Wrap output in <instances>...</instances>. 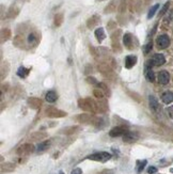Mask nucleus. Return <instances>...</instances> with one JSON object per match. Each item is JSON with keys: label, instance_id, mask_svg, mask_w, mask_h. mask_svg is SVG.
<instances>
[{"label": "nucleus", "instance_id": "nucleus-1", "mask_svg": "<svg viewBox=\"0 0 173 174\" xmlns=\"http://www.w3.org/2000/svg\"><path fill=\"white\" fill-rule=\"evenodd\" d=\"M87 158H88V159H91V160L105 162V161H107L110 159L111 154H109V153H107V152H99V153H95V154L90 155V156H88Z\"/></svg>", "mask_w": 173, "mask_h": 174}, {"label": "nucleus", "instance_id": "nucleus-2", "mask_svg": "<svg viewBox=\"0 0 173 174\" xmlns=\"http://www.w3.org/2000/svg\"><path fill=\"white\" fill-rule=\"evenodd\" d=\"M156 42H157L158 47L161 48V49H165V48H167V47L170 45V39L167 34H161V35H159L157 37Z\"/></svg>", "mask_w": 173, "mask_h": 174}, {"label": "nucleus", "instance_id": "nucleus-3", "mask_svg": "<svg viewBox=\"0 0 173 174\" xmlns=\"http://www.w3.org/2000/svg\"><path fill=\"white\" fill-rule=\"evenodd\" d=\"M151 60H152V62H153L154 66L163 65V64H165V62H166L165 56H163V55H161V53H156V55H154V57Z\"/></svg>", "mask_w": 173, "mask_h": 174}, {"label": "nucleus", "instance_id": "nucleus-4", "mask_svg": "<svg viewBox=\"0 0 173 174\" xmlns=\"http://www.w3.org/2000/svg\"><path fill=\"white\" fill-rule=\"evenodd\" d=\"M125 134H126V130H125V128L123 127H120V126H118V127H114L112 128L110 130V132H109V135L111 136V137H120V136H124Z\"/></svg>", "mask_w": 173, "mask_h": 174}, {"label": "nucleus", "instance_id": "nucleus-5", "mask_svg": "<svg viewBox=\"0 0 173 174\" xmlns=\"http://www.w3.org/2000/svg\"><path fill=\"white\" fill-rule=\"evenodd\" d=\"M137 57L136 56H127L125 58V61H124V64H125V67L126 69H131L134 65H136V63H137Z\"/></svg>", "mask_w": 173, "mask_h": 174}, {"label": "nucleus", "instance_id": "nucleus-6", "mask_svg": "<svg viewBox=\"0 0 173 174\" xmlns=\"http://www.w3.org/2000/svg\"><path fill=\"white\" fill-rule=\"evenodd\" d=\"M169 79H170L169 73L167 72V71H161V72H159V74H158V82H159V83H161V85H167V83L169 82Z\"/></svg>", "mask_w": 173, "mask_h": 174}, {"label": "nucleus", "instance_id": "nucleus-7", "mask_svg": "<svg viewBox=\"0 0 173 174\" xmlns=\"http://www.w3.org/2000/svg\"><path fill=\"white\" fill-rule=\"evenodd\" d=\"M138 139L137 135L135 134V132H126V134H125L124 136H123V140H124L125 142H134L136 141Z\"/></svg>", "mask_w": 173, "mask_h": 174}, {"label": "nucleus", "instance_id": "nucleus-8", "mask_svg": "<svg viewBox=\"0 0 173 174\" xmlns=\"http://www.w3.org/2000/svg\"><path fill=\"white\" fill-rule=\"evenodd\" d=\"M123 43H124L125 46L131 49V44H133V36H131V33H126V34H124V36H123Z\"/></svg>", "mask_w": 173, "mask_h": 174}, {"label": "nucleus", "instance_id": "nucleus-9", "mask_svg": "<svg viewBox=\"0 0 173 174\" xmlns=\"http://www.w3.org/2000/svg\"><path fill=\"white\" fill-rule=\"evenodd\" d=\"M95 37L97 39L98 42H103L106 37V34H105V31L103 28H97L95 30Z\"/></svg>", "mask_w": 173, "mask_h": 174}, {"label": "nucleus", "instance_id": "nucleus-10", "mask_svg": "<svg viewBox=\"0 0 173 174\" xmlns=\"http://www.w3.org/2000/svg\"><path fill=\"white\" fill-rule=\"evenodd\" d=\"M161 99L165 104H170L173 102V93L172 92H166L161 95Z\"/></svg>", "mask_w": 173, "mask_h": 174}, {"label": "nucleus", "instance_id": "nucleus-11", "mask_svg": "<svg viewBox=\"0 0 173 174\" xmlns=\"http://www.w3.org/2000/svg\"><path fill=\"white\" fill-rule=\"evenodd\" d=\"M144 73H145V78H147L149 81L153 82L154 80H155V74H154V72L150 67H145V72Z\"/></svg>", "mask_w": 173, "mask_h": 174}, {"label": "nucleus", "instance_id": "nucleus-12", "mask_svg": "<svg viewBox=\"0 0 173 174\" xmlns=\"http://www.w3.org/2000/svg\"><path fill=\"white\" fill-rule=\"evenodd\" d=\"M99 21V17L96 16V15H94V16H92L91 18H89L88 23H87V25H88V28H93V27L95 26V25H97V23Z\"/></svg>", "mask_w": 173, "mask_h": 174}, {"label": "nucleus", "instance_id": "nucleus-13", "mask_svg": "<svg viewBox=\"0 0 173 174\" xmlns=\"http://www.w3.org/2000/svg\"><path fill=\"white\" fill-rule=\"evenodd\" d=\"M45 99L48 103H53L57 101V94H56L55 91H49L45 96Z\"/></svg>", "mask_w": 173, "mask_h": 174}, {"label": "nucleus", "instance_id": "nucleus-14", "mask_svg": "<svg viewBox=\"0 0 173 174\" xmlns=\"http://www.w3.org/2000/svg\"><path fill=\"white\" fill-rule=\"evenodd\" d=\"M29 72H30L29 69H26V67L22 66V67H19L18 71H17V75L19 76V77H22V78H25V77H27V75L29 74Z\"/></svg>", "mask_w": 173, "mask_h": 174}, {"label": "nucleus", "instance_id": "nucleus-15", "mask_svg": "<svg viewBox=\"0 0 173 174\" xmlns=\"http://www.w3.org/2000/svg\"><path fill=\"white\" fill-rule=\"evenodd\" d=\"M150 98V107L153 110H156L157 108H158V102H157V99L154 97V96H150L149 97Z\"/></svg>", "mask_w": 173, "mask_h": 174}, {"label": "nucleus", "instance_id": "nucleus-16", "mask_svg": "<svg viewBox=\"0 0 173 174\" xmlns=\"http://www.w3.org/2000/svg\"><path fill=\"white\" fill-rule=\"evenodd\" d=\"M158 8H159V4L157 3V4H155V6H153V7L151 8V10H150V12H149V14H147V18L150 19V18H152V17L155 15V13H156V11L158 10Z\"/></svg>", "mask_w": 173, "mask_h": 174}, {"label": "nucleus", "instance_id": "nucleus-17", "mask_svg": "<svg viewBox=\"0 0 173 174\" xmlns=\"http://www.w3.org/2000/svg\"><path fill=\"white\" fill-rule=\"evenodd\" d=\"M48 146H49V141L42 142V143H40V145L38 146V151H39V152L45 151V150L48 148Z\"/></svg>", "mask_w": 173, "mask_h": 174}, {"label": "nucleus", "instance_id": "nucleus-18", "mask_svg": "<svg viewBox=\"0 0 173 174\" xmlns=\"http://www.w3.org/2000/svg\"><path fill=\"white\" fill-rule=\"evenodd\" d=\"M138 167H137V171L140 173L141 171L143 170V168L147 166V160H142V161H138Z\"/></svg>", "mask_w": 173, "mask_h": 174}, {"label": "nucleus", "instance_id": "nucleus-19", "mask_svg": "<svg viewBox=\"0 0 173 174\" xmlns=\"http://www.w3.org/2000/svg\"><path fill=\"white\" fill-rule=\"evenodd\" d=\"M152 47H153V43L152 42H149L147 44V45H144L143 47V53L147 55V53H149L151 51V49H152Z\"/></svg>", "mask_w": 173, "mask_h": 174}, {"label": "nucleus", "instance_id": "nucleus-20", "mask_svg": "<svg viewBox=\"0 0 173 174\" xmlns=\"http://www.w3.org/2000/svg\"><path fill=\"white\" fill-rule=\"evenodd\" d=\"M62 20H63L62 14H58V15L56 16V18H55V24H56V26H60V25L62 24Z\"/></svg>", "mask_w": 173, "mask_h": 174}, {"label": "nucleus", "instance_id": "nucleus-21", "mask_svg": "<svg viewBox=\"0 0 173 174\" xmlns=\"http://www.w3.org/2000/svg\"><path fill=\"white\" fill-rule=\"evenodd\" d=\"M169 4H170L169 1L165 3V6H163V9H161V11H160V15H163V14L166 13L167 10H168V8H169Z\"/></svg>", "mask_w": 173, "mask_h": 174}, {"label": "nucleus", "instance_id": "nucleus-22", "mask_svg": "<svg viewBox=\"0 0 173 174\" xmlns=\"http://www.w3.org/2000/svg\"><path fill=\"white\" fill-rule=\"evenodd\" d=\"M35 40H36V37H35V35H34L33 33H31V34H29V37H28V41H29L30 44H33V43L35 42Z\"/></svg>", "mask_w": 173, "mask_h": 174}, {"label": "nucleus", "instance_id": "nucleus-23", "mask_svg": "<svg viewBox=\"0 0 173 174\" xmlns=\"http://www.w3.org/2000/svg\"><path fill=\"white\" fill-rule=\"evenodd\" d=\"M157 171V168L156 167H150L149 168V170H147V172L150 174H153V173H156Z\"/></svg>", "mask_w": 173, "mask_h": 174}, {"label": "nucleus", "instance_id": "nucleus-24", "mask_svg": "<svg viewBox=\"0 0 173 174\" xmlns=\"http://www.w3.org/2000/svg\"><path fill=\"white\" fill-rule=\"evenodd\" d=\"M82 171L80 168H76V169H74V170L72 171V174H81Z\"/></svg>", "mask_w": 173, "mask_h": 174}, {"label": "nucleus", "instance_id": "nucleus-25", "mask_svg": "<svg viewBox=\"0 0 173 174\" xmlns=\"http://www.w3.org/2000/svg\"><path fill=\"white\" fill-rule=\"evenodd\" d=\"M168 113H169L170 116L173 119V106H171V107H169V108H168Z\"/></svg>", "mask_w": 173, "mask_h": 174}, {"label": "nucleus", "instance_id": "nucleus-26", "mask_svg": "<svg viewBox=\"0 0 173 174\" xmlns=\"http://www.w3.org/2000/svg\"><path fill=\"white\" fill-rule=\"evenodd\" d=\"M60 174H64V173H63V172H60Z\"/></svg>", "mask_w": 173, "mask_h": 174}, {"label": "nucleus", "instance_id": "nucleus-27", "mask_svg": "<svg viewBox=\"0 0 173 174\" xmlns=\"http://www.w3.org/2000/svg\"><path fill=\"white\" fill-rule=\"evenodd\" d=\"M97 1H98V0H97ZM99 1H101V0H99Z\"/></svg>", "mask_w": 173, "mask_h": 174}]
</instances>
